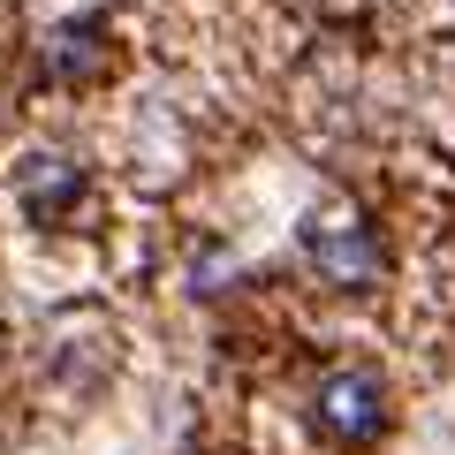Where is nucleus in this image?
<instances>
[{
    "mask_svg": "<svg viewBox=\"0 0 455 455\" xmlns=\"http://www.w3.org/2000/svg\"><path fill=\"white\" fill-rule=\"evenodd\" d=\"M304 259L319 266L334 289H364V281H379V235L364 228L357 205H326V212H311V228H304Z\"/></svg>",
    "mask_w": 455,
    "mask_h": 455,
    "instance_id": "f257e3e1",
    "label": "nucleus"
},
{
    "mask_svg": "<svg viewBox=\"0 0 455 455\" xmlns=\"http://www.w3.org/2000/svg\"><path fill=\"white\" fill-rule=\"evenodd\" d=\"M319 433L341 440V448H364V440L387 433V387H379V372H364V364L326 372L319 379Z\"/></svg>",
    "mask_w": 455,
    "mask_h": 455,
    "instance_id": "f03ea898",
    "label": "nucleus"
},
{
    "mask_svg": "<svg viewBox=\"0 0 455 455\" xmlns=\"http://www.w3.org/2000/svg\"><path fill=\"white\" fill-rule=\"evenodd\" d=\"M76 190H84V175H76V160H68V152H38V160L23 167V205H31L38 220L68 212V205H76Z\"/></svg>",
    "mask_w": 455,
    "mask_h": 455,
    "instance_id": "7ed1b4c3",
    "label": "nucleus"
},
{
    "mask_svg": "<svg viewBox=\"0 0 455 455\" xmlns=\"http://www.w3.org/2000/svg\"><path fill=\"white\" fill-rule=\"evenodd\" d=\"M99 38H107V31H99L92 16H84V23H61V31L46 38V68H53V76H92V68L107 61Z\"/></svg>",
    "mask_w": 455,
    "mask_h": 455,
    "instance_id": "20e7f679",
    "label": "nucleus"
}]
</instances>
